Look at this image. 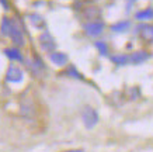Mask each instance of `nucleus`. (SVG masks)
<instances>
[{
	"instance_id": "nucleus-18",
	"label": "nucleus",
	"mask_w": 153,
	"mask_h": 152,
	"mask_svg": "<svg viewBox=\"0 0 153 152\" xmlns=\"http://www.w3.org/2000/svg\"><path fill=\"white\" fill-rule=\"evenodd\" d=\"M68 76H70V78H76V79H82V75L76 70V68L74 66H69L68 69H66V72H65Z\"/></svg>"
},
{
	"instance_id": "nucleus-8",
	"label": "nucleus",
	"mask_w": 153,
	"mask_h": 152,
	"mask_svg": "<svg viewBox=\"0 0 153 152\" xmlns=\"http://www.w3.org/2000/svg\"><path fill=\"white\" fill-rule=\"evenodd\" d=\"M4 55L9 58L10 61H14V62H24V56L21 54V51L19 49V46H11V48H6Z\"/></svg>"
},
{
	"instance_id": "nucleus-14",
	"label": "nucleus",
	"mask_w": 153,
	"mask_h": 152,
	"mask_svg": "<svg viewBox=\"0 0 153 152\" xmlns=\"http://www.w3.org/2000/svg\"><path fill=\"white\" fill-rule=\"evenodd\" d=\"M28 19H30V21H31V24H33L34 27H38V28H41L44 24H45V21H44V19H42L39 14H30L28 16Z\"/></svg>"
},
{
	"instance_id": "nucleus-11",
	"label": "nucleus",
	"mask_w": 153,
	"mask_h": 152,
	"mask_svg": "<svg viewBox=\"0 0 153 152\" xmlns=\"http://www.w3.org/2000/svg\"><path fill=\"white\" fill-rule=\"evenodd\" d=\"M34 113H35V109H34V104L30 100L21 103V114H23L24 117L31 118V117L34 115Z\"/></svg>"
},
{
	"instance_id": "nucleus-15",
	"label": "nucleus",
	"mask_w": 153,
	"mask_h": 152,
	"mask_svg": "<svg viewBox=\"0 0 153 152\" xmlns=\"http://www.w3.org/2000/svg\"><path fill=\"white\" fill-rule=\"evenodd\" d=\"M153 17V9H145L142 10V11H139V13H136V19L138 20H149Z\"/></svg>"
},
{
	"instance_id": "nucleus-6",
	"label": "nucleus",
	"mask_w": 153,
	"mask_h": 152,
	"mask_svg": "<svg viewBox=\"0 0 153 152\" xmlns=\"http://www.w3.org/2000/svg\"><path fill=\"white\" fill-rule=\"evenodd\" d=\"M49 61H51L52 64H55L56 66H65L68 64V55H66L65 52H59V51H52L49 52Z\"/></svg>"
},
{
	"instance_id": "nucleus-19",
	"label": "nucleus",
	"mask_w": 153,
	"mask_h": 152,
	"mask_svg": "<svg viewBox=\"0 0 153 152\" xmlns=\"http://www.w3.org/2000/svg\"><path fill=\"white\" fill-rule=\"evenodd\" d=\"M1 1V4H4V9L9 10V3H7V0H0Z\"/></svg>"
},
{
	"instance_id": "nucleus-1",
	"label": "nucleus",
	"mask_w": 153,
	"mask_h": 152,
	"mask_svg": "<svg viewBox=\"0 0 153 152\" xmlns=\"http://www.w3.org/2000/svg\"><path fill=\"white\" fill-rule=\"evenodd\" d=\"M82 120H83V124L86 128H88V130L94 128L98 123L97 110L91 106H84L83 110H82Z\"/></svg>"
},
{
	"instance_id": "nucleus-5",
	"label": "nucleus",
	"mask_w": 153,
	"mask_h": 152,
	"mask_svg": "<svg viewBox=\"0 0 153 152\" xmlns=\"http://www.w3.org/2000/svg\"><path fill=\"white\" fill-rule=\"evenodd\" d=\"M104 23L102 21H90L84 25V32L90 35V37H98L101 35L102 31H104Z\"/></svg>"
},
{
	"instance_id": "nucleus-7",
	"label": "nucleus",
	"mask_w": 153,
	"mask_h": 152,
	"mask_svg": "<svg viewBox=\"0 0 153 152\" xmlns=\"http://www.w3.org/2000/svg\"><path fill=\"white\" fill-rule=\"evenodd\" d=\"M140 38L146 42H153V24H140L138 27Z\"/></svg>"
},
{
	"instance_id": "nucleus-13",
	"label": "nucleus",
	"mask_w": 153,
	"mask_h": 152,
	"mask_svg": "<svg viewBox=\"0 0 153 152\" xmlns=\"http://www.w3.org/2000/svg\"><path fill=\"white\" fill-rule=\"evenodd\" d=\"M131 27V23L129 21H120V23H115L111 25V30L114 32H124L126 31L128 28Z\"/></svg>"
},
{
	"instance_id": "nucleus-21",
	"label": "nucleus",
	"mask_w": 153,
	"mask_h": 152,
	"mask_svg": "<svg viewBox=\"0 0 153 152\" xmlns=\"http://www.w3.org/2000/svg\"><path fill=\"white\" fill-rule=\"evenodd\" d=\"M86 1H88V3H91V1H96V0H86Z\"/></svg>"
},
{
	"instance_id": "nucleus-12",
	"label": "nucleus",
	"mask_w": 153,
	"mask_h": 152,
	"mask_svg": "<svg viewBox=\"0 0 153 152\" xmlns=\"http://www.w3.org/2000/svg\"><path fill=\"white\" fill-rule=\"evenodd\" d=\"M111 61L118 66H125V65L129 64V55H124V54H120V55H114L111 56Z\"/></svg>"
},
{
	"instance_id": "nucleus-4",
	"label": "nucleus",
	"mask_w": 153,
	"mask_h": 152,
	"mask_svg": "<svg viewBox=\"0 0 153 152\" xmlns=\"http://www.w3.org/2000/svg\"><path fill=\"white\" fill-rule=\"evenodd\" d=\"M9 38L13 41V44L16 46H23L25 44V40H24V34L21 31V28L17 25V24L13 21V25H11V30H10Z\"/></svg>"
},
{
	"instance_id": "nucleus-10",
	"label": "nucleus",
	"mask_w": 153,
	"mask_h": 152,
	"mask_svg": "<svg viewBox=\"0 0 153 152\" xmlns=\"http://www.w3.org/2000/svg\"><path fill=\"white\" fill-rule=\"evenodd\" d=\"M11 25H13V20L9 19V17H3L1 23H0V34L4 35V37H9Z\"/></svg>"
},
{
	"instance_id": "nucleus-3",
	"label": "nucleus",
	"mask_w": 153,
	"mask_h": 152,
	"mask_svg": "<svg viewBox=\"0 0 153 152\" xmlns=\"http://www.w3.org/2000/svg\"><path fill=\"white\" fill-rule=\"evenodd\" d=\"M38 41H39V45L44 51H48V52H52V51L56 48L55 40L52 38V35L48 31H44L42 34H39L38 37Z\"/></svg>"
},
{
	"instance_id": "nucleus-16",
	"label": "nucleus",
	"mask_w": 153,
	"mask_h": 152,
	"mask_svg": "<svg viewBox=\"0 0 153 152\" xmlns=\"http://www.w3.org/2000/svg\"><path fill=\"white\" fill-rule=\"evenodd\" d=\"M84 16L88 20H97V16H100V10H97V7H90L84 11Z\"/></svg>"
},
{
	"instance_id": "nucleus-20",
	"label": "nucleus",
	"mask_w": 153,
	"mask_h": 152,
	"mask_svg": "<svg viewBox=\"0 0 153 152\" xmlns=\"http://www.w3.org/2000/svg\"><path fill=\"white\" fill-rule=\"evenodd\" d=\"M63 152H84L83 149H79V148H77V149H68V151H63Z\"/></svg>"
},
{
	"instance_id": "nucleus-17",
	"label": "nucleus",
	"mask_w": 153,
	"mask_h": 152,
	"mask_svg": "<svg viewBox=\"0 0 153 152\" xmlns=\"http://www.w3.org/2000/svg\"><path fill=\"white\" fill-rule=\"evenodd\" d=\"M94 46L97 48V51L100 52V54H101L102 56H107V55H108V46H107V44L104 41H96Z\"/></svg>"
},
{
	"instance_id": "nucleus-2",
	"label": "nucleus",
	"mask_w": 153,
	"mask_h": 152,
	"mask_svg": "<svg viewBox=\"0 0 153 152\" xmlns=\"http://www.w3.org/2000/svg\"><path fill=\"white\" fill-rule=\"evenodd\" d=\"M24 79V72L17 65H10L6 70V80L10 83H20Z\"/></svg>"
},
{
	"instance_id": "nucleus-9",
	"label": "nucleus",
	"mask_w": 153,
	"mask_h": 152,
	"mask_svg": "<svg viewBox=\"0 0 153 152\" xmlns=\"http://www.w3.org/2000/svg\"><path fill=\"white\" fill-rule=\"evenodd\" d=\"M149 58H150L149 52H146V51H136V52L129 55V64H134V65L142 64L145 61H148Z\"/></svg>"
}]
</instances>
